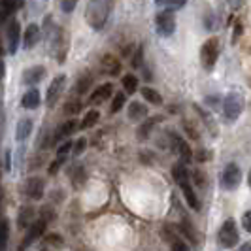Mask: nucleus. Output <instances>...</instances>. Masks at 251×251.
Listing matches in <instances>:
<instances>
[{
	"label": "nucleus",
	"instance_id": "obj_10",
	"mask_svg": "<svg viewBox=\"0 0 251 251\" xmlns=\"http://www.w3.org/2000/svg\"><path fill=\"white\" fill-rule=\"evenodd\" d=\"M46 226H48V221L46 219H34L30 226H28V230H26V236H25V242H23V246H28V244H32V242H36L40 236H44V232H46Z\"/></svg>",
	"mask_w": 251,
	"mask_h": 251
},
{
	"label": "nucleus",
	"instance_id": "obj_51",
	"mask_svg": "<svg viewBox=\"0 0 251 251\" xmlns=\"http://www.w3.org/2000/svg\"><path fill=\"white\" fill-rule=\"evenodd\" d=\"M4 55V48H2V44H0V57Z\"/></svg>",
	"mask_w": 251,
	"mask_h": 251
},
{
	"label": "nucleus",
	"instance_id": "obj_24",
	"mask_svg": "<svg viewBox=\"0 0 251 251\" xmlns=\"http://www.w3.org/2000/svg\"><path fill=\"white\" fill-rule=\"evenodd\" d=\"M121 85H123V89H125L126 95H134V93L138 91V77H136V75H132V74L123 75Z\"/></svg>",
	"mask_w": 251,
	"mask_h": 251
},
{
	"label": "nucleus",
	"instance_id": "obj_45",
	"mask_svg": "<svg viewBox=\"0 0 251 251\" xmlns=\"http://www.w3.org/2000/svg\"><path fill=\"white\" fill-rule=\"evenodd\" d=\"M240 36H242V23H236L234 32H232V44H238Z\"/></svg>",
	"mask_w": 251,
	"mask_h": 251
},
{
	"label": "nucleus",
	"instance_id": "obj_19",
	"mask_svg": "<svg viewBox=\"0 0 251 251\" xmlns=\"http://www.w3.org/2000/svg\"><path fill=\"white\" fill-rule=\"evenodd\" d=\"M163 121V117L159 115V117H151V119H146L142 125L138 126V132H136V136H138V140H148L151 134V130L155 128V125L157 123H161Z\"/></svg>",
	"mask_w": 251,
	"mask_h": 251
},
{
	"label": "nucleus",
	"instance_id": "obj_14",
	"mask_svg": "<svg viewBox=\"0 0 251 251\" xmlns=\"http://www.w3.org/2000/svg\"><path fill=\"white\" fill-rule=\"evenodd\" d=\"M46 75V68L44 66H30L23 72V83L26 85H34V83H40Z\"/></svg>",
	"mask_w": 251,
	"mask_h": 251
},
{
	"label": "nucleus",
	"instance_id": "obj_26",
	"mask_svg": "<svg viewBox=\"0 0 251 251\" xmlns=\"http://www.w3.org/2000/svg\"><path fill=\"white\" fill-rule=\"evenodd\" d=\"M176 150H177V153H179V157H181V164H189L193 161V151H191L187 142H183V140L179 138Z\"/></svg>",
	"mask_w": 251,
	"mask_h": 251
},
{
	"label": "nucleus",
	"instance_id": "obj_30",
	"mask_svg": "<svg viewBox=\"0 0 251 251\" xmlns=\"http://www.w3.org/2000/svg\"><path fill=\"white\" fill-rule=\"evenodd\" d=\"M125 102H126V95H125V93H117V95H113L112 106H110V113L121 112V108L125 106Z\"/></svg>",
	"mask_w": 251,
	"mask_h": 251
},
{
	"label": "nucleus",
	"instance_id": "obj_36",
	"mask_svg": "<svg viewBox=\"0 0 251 251\" xmlns=\"http://www.w3.org/2000/svg\"><path fill=\"white\" fill-rule=\"evenodd\" d=\"M85 148H87V138H83V136H81V138H77L74 142V146H72V153H74L75 157H79V155L85 151Z\"/></svg>",
	"mask_w": 251,
	"mask_h": 251
},
{
	"label": "nucleus",
	"instance_id": "obj_28",
	"mask_svg": "<svg viewBox=\"0 0 251 251\" xmlns=\"http://www.w3.org/2000/svg\"><path fill=\"white\" fill-rule=\"evenodd\" d=\"M81 108H83V104L81 100H77V99H70V100L64 104V113L66 115H77V113L81 112Z\"/></svg>",
	"mask_w": 251,
	"mask_h": 251
},
{
	"label": "nucleus",
	"instance_id": "obj_48",
	"mask_svg": "<svg viewBox=\"0 0 251 251\" xmlns=\"http://www.w3.org/2000/svg\"><path fill=\"white\" fill-rule=\"evenodd\" d=\"M195 181H197V185H204V183H206V179H204V174H201L199 170L195 172Z\"/></svg>",
	"mask_w": 251,
	"mask_h": 251
},
{
	"label": "nucleus",
	"instance_id": "obj_15",
	"mask_svg": "<svg viewBox=\"0 0 251 251\" xmlns=\"http://www.w3.org/2000/svg\"><path fill=\"white\" fill-rule=\"evenodd\" d=\"M126 113H128V119H130V121L138 123V121L148 117V106H144L142 102H130V104H128V112Z\"/></svg>",
	"mask_w": 251,
	"mask_h": 251
},
{
	"label": "nucleus",
	"instance_id": "obj_33",
	"mask_svg": "<svg viewBox=\"0 0 251 251\" xmlns=\"http://www.w3.org/2000/svg\"><path fill=\"white\" fill-rule=\"evenodd\" d=\"M72 146H74V142H70V140L63 142V144L59 146V150H57V159H63V161H66L68 153L72 151Z\"/></svg>",
	"mask_w": 251,
	"mask_h": 251
},
{
	"label": "nucleus",
	"instance_id": "obj_29",
	"mask_svg": "<svg viewBox=\"0 0 251 251\" xmlns=\"http://www.w3.org/2000/svg\"><path fill=\"white\" fill-rule=\"evenodd\" d=\"M10 236V223L6 219H0V251H4Z\"/></svg>",
	"mask_w": 251,
	"mask_h": 251
},
{
	"label": "nucleus",
	"instance_id": "obj_46",
	"mask_svg": "<svg viewBox=\"0 0 251 251\" xmlns=\"http://www.w3.org/2000/svg\"><path fill=\"white\" fill-rule=\"evenodd\" d=\"M172 251H189V248H187V244H183L181 240H177V242L172 244Z\"/></svg>",
	"mask_w": 251,
	"mask_h": 251
},
{
	"label": "nucleus",
	"instance_id": "obj_17",
	"mask_svg": "<svg viewBox=\"0 0 251 251\" xmlns=\"http://www.w3.org/2000/svg\"><path fill=\"white\" fill-rule=\"evenodd\" d=\"M23 0H0V23H4L8 17H12V13L19 8Z\"/></svg>",
	"mask_w": 251,
	"mask_h": 251
},
{
	"label": "nucleus",
	"instance_id": "obj_25",
	"mask_svg": "<svg viewBox=\"0 0 251 251\" xmlns=\"http://www.w3.org/2000/svg\"><path fill=\"white\" fill-rule=\"evenodd\" d=\"M142 97L146 99L148 102H151V104H155V106H161L163 104V97H161V93L159 91H155V89L151 87H142Z\"/></svg>",
	"mask_w": 251,
	"mask_h": 251
},
{
	"label": "nucleus",
	"instance_id": "obj_43",
	"mask_svg": "<svg viewBox=\"0 0 251 251\" xmlns=\"http://www.w3.org/2000/svg\"><path fill=\"white\" fill-rule=\"evenodd\" d=\"M195 159L199 161V163H206L208 159H210V151L206 150H199L197 153H195Z\"/></svg>",
	"mask_w": 251,
	"mask_h": 251
},
{
	"label": "nucleus",
	"instance_id": "obj_42",
	"mask_svg": "<svg viewBox=\"0 0 251 251\" xmlns=\"http://www.w3.org/2000/svg\"><path fill=\"white\" fill-rule=\"evenodd\" d=\"M163 232H164V240H168V242H177V238H176V234H174V228H170V226L166 225L163 228Z\"/></svg>",
	"mask_w": 251,
	"mask_h": 251
},
{
	"label": "nucleus",
	"instance_id": "obj_5",
	"mask_svg": "<svg viewBox=\"0 0 251 251\" xmlns=\"http://www.w3.org/2000/svg\"><path fill=\"white\" fill-rule=\"evenodd\" d=\"M240 181H242V170H240V166L234 163H228L225 166V170H223V176H221L223 187L232 191V189L238 187Z\"/></svg>",
	"mask_w": 251,
	"mask_h": 251
},
{
	"label": "nucleus",
	"instance_id": "obj_37",
	"mask_svg": "<svg viewBox=\"0 0 251 251\" xmlns=\"http://www.w3.org/2000/svg\"><path fill=\"white\" fill-rule=\"evenodd\" d=\"M77 6V0H61V10L64 13H72Z\"/></svg>",
	"mask_w": 251,
	"mask_h": 251
},
{
	"label": "nucleus",
	"instance_id": "obj_11",
	"mask_svg": "<svg viewBox=\"0 0 251 251\" xmlns=\"http://www.w3.org/2000/svg\"><path fill=\"white\" fill-rule=\"evenodd\" d=\"M100 68H102V72H104L106 75H112V77H115V75L121 74V61H119L115 55L108 53V55H104V57H102Z\"/></svg>",
	"mask_w": 251,
	"mask_h": 251
},
{
	"label": "nucleus",
	"instance_id": "obj_41",
	"mask_svg": "<svg viewBox=\"0 0 251 251\" xmlns=\"http://www.w3.org/2000/svg\"><path fill=\"white\" fill-rule=\"evenodd\" d=\"M46 242H48V244H53V246H61V244H63V238H61L57 232H51V234L46 236Z\"/></svg>",
	"mask_w": 251,
	"mask_h": 251
},
{
	"label": "nucleus",
	"instance_id": "obj_7",
	"mask_svg": "<svg viewBox=\"0 0 251 251\" xmlns=\"http://www.w3.org/2000/svg\"><path fill=\"white\" fill-rule=\"evenodd\" d=\"M6 40H8V53L15 55L19 48V40H21V25L17 19H12L6 26Z\"/></svg>",
	"mask_w": 251,
	"mask_h": 251
},
{
	"label": "nucleus",
	"instance_id": "obj_39",
	"mask_svg": "<svg viewBox=\"0 0 251 251\" xmlns=\"http://www.w3.org/2000/svg\"><path fill=\"white\" fill-rule=\"evenodd\" d=\"M185 4H187V0H168V2H166L168 12H172V10H179V8H183Z\"/></svg>",
	"mask_w": 251,
	"mask_h": 251
},
{
	"label": "nucleus",
	"instance_id": "obj_13",
	"mask_svg": "<svg viewBox=\"0 0 251 251\" xmlns=\"http://www.w3.org/2000/svg\"><path fill=\"white\" fill-rule=\"evenodd\" d=\"M42 40V32H40V26L36 23H30V25L26 26L25 34H23V46H25V50H30V48H34L38 42Z\"/></svg>",
	"mask_w": 251,
	"mask_h": 251
},
{
	"label": "nucleus",
	"instance_id": "obj_16",
	"mask_svg": "<svg viewBox=\"0 0 251 251\" xmlns=\"http://www.w3.org/2000/svg\"><path fill=\"white\" fill-rule=\"evenodd\" d=\"M40 102H42V97H40V91L38 89L26 91L25 95H23V99H21V104H23V108H26V110H36L38 106H40Z\"/></svg>",
	"mask_w": 251,
	"mask_h": 251
},
{
	"label": "nucleus",
	"instance_id": "obj_18",
	"mask_svg": "<svg viewBox=\"0 0 251 251\" xmlns=\"http://www.w3.org/2000/svg\"><path fill=\"white\" fill-rule=\"evenodd\" d=\"M179 187H181V191H183V197H185V201H187V204L193 208V210H201V202H199V197H197V193L193 191V187L189 185V181H181L179 183Z\"/></svg>",
	"mask_w": 251,
	"mask_h": 251
},
{
	"label": "nucleus",
	"instance_id": "obj_23",
	"mask_svg": "<svg viewBox=\"0 0 251 251\" xmlns=\"http://www.w3.org/2000/svg\"><path fill=\"white\" fill-rule=\"evenodd\" d=\"M99 119H100V112H99V110H89V112L83 115V119H81V123H79V128H91V126H95L99 123Z\"/></svg>",
	"mask_w": 251,
	"mask_h": 251
},
{
	"label": "nucleus",
	"instance_id": "obj_3",
	"mask_svg": "<svg viewBox=\"0 0 251 251\" xmlns=\"http://www.w3.org/2000/svg\"><path fill=\"white\" fill-rule=\"evenodd\" d=\"M244 112V97L240 93H228L223 100V113L226 121H236Z\"/></svg>",
	"mask_w": 251,
	"mask_h": 251
},
{
	"label": "nucleus",
	"instance_id": "obj_52",
	"mask_svg": "<svg viewBox=\"0 0 251 251\" xmlns=\"http://www.w3.org/2000/svg\"><path fill=\"white\" fill-rule=\"evenodd\" d=\"M248 181H250V185H251V170H250V176H248Z\"/></svg>",
	"mask_w": 251,
	"mask_h": 251
},
{
	"label": "nucleus",
	"instance_id": "obj_44",
	"mask_svg": "<svg viewBox=\"0 0 251 251\" xmlns=\"http://www.w3.org/2000/svg\"><path fill=\"white\" fill-rule=\"evenodd\" d=\"M242 225H244V228H246L248 232H251V210H250V212H246V214H244V219H242Z\"/></svg>",
	"mask_w": 251,
	"mask_h": 251
},
{
	"label": "nucleus",
	"instance_id": "obj_50",
	"mask_svg": "<svg viewBox=\"0 0 251 251\" xmlns=\"http://www.w3.org/2000/svg\"><path fill=\"white\" fill-rule=\"evenodd\" d=\"M166 2H168V0H155L157 6H166Z\"/></svg>",
	"mask_w": 251,
	"mask_h": 251
},
{
	"label": "nucleus",
	"instance_id": "obj_21",
	"mask_svg": "<svg viewBox=\"0 0 251 251\" xmlns=\"http://www.w3.org/2000/svg\"><path fill=\"white\" fill-rule=\"evenodd\" d=\"M77 121L75 119H68L66 123L57 128V132H55V140H63V138H68L72 132H75V128H77Z\"/></svg>",
	"mask_w": 251,
	"mask_h": 251
},
{
	"label": "nucleus",
	"instance_id": "obj_8",
	"mask_svg": "<svg viewBox=\"0 0 251 251\" xmlns=\"http://www.w3.org/2000/svg\"><path fill=\"white\" fill-rule=\"evenodd\" d=\"M219 242L225 246V248H232L236 246L238 242V230H236V225H234V219H226L221 230H219Z\"/></svg>",
	"mask_w": 251,
	"mask_h": 251
},
{
	"label": "nucleus",
	"instance_id": "obj_32",
	"mask_svg": "<svg viewBox=\"0 0 251 251\" xmlns=\"http://www.w3.org/2000/svg\"><path fill=\"white\" fill-rule=\"evenodd\" d=\"M172 176L176 179L177 183H181V181H187V168H185V164H176L174 168H172Z\"/></svg>",
	"mask_w": 251,
	"mask_h": 251
},
{
	"label": "nucleus",
	"instance_id": "obj_1",
	"mask_svg": "<svg viewBox=\"0 0 251 251\" xmlns=\"http://www.w3.org/2000/svg\"><path fill=\"white\" fill-rule=\"evenodd\" d=\"M112 6H113V0H91L87 6V23L95 30H100L104 28V25L108 23V17L112 13Z\"/></svg>",
	"mask_w": 251,
	"mask_h": 251
},
{
	"label": "nucleus",
	"instance_id": "obj_34",
	"mask_svg": "<svg viewBox=\"0 0 251 251\" xmlns=\"http://www.w3.org/2000/svg\"><path fill=\"white\" fill-rule=\"evenodd\" d=\"M130 64H132V68H134V70H138V68H142V66H144V48H142V46H140V48H136V51H134V57H132Z\"/></svg>",
	"mask_w": 251,
	"mask_h": 251
},
{
	"label": "nucleus",
	"instance_id": "obj_22",
	"mask_svg": "<svg viewBox=\"0 0 251 251\" xmlns=\"http://www.w3.org/2000/svg\"><path fill=\"white\" fill-rule=\"evenodd\" d=\"M91 85H93V75L91 74H83L77 81H75V89H74V93L75 95H87L89 93V89H91Z\"/></svg>",
	"mask_w": 251,
	"mask_h": 251
},
{
	"label": "nucleus",
	"instance_id": "obj_4",
	"mask_svg": "<svg viewBox=\"0 0 251 251\" xmlns=\"http://www.w3.org/2000/svg\"><path fill=\"white\" fill-rule=\"evenodd\" d=\"M155 30L157 34L163 38H170L174 32H176V15L168 10L157 13L155 17Z\"/></svg>",
	"mask_w": 251,
	"mask_h": 251
},
{
	"label": "nucleus",
	"instance_id": "obj_38",
	"mask_svg": "<svg viewBox=\"0 0 251 251\" xmlns=\"http://www.w3.org/2000/svg\"><path fill=\"white\" fill-rule=\"evenodd\" d=\"M183 128H185V132H187L193 140H199V132H197V128H195V125H193L191 121H183Z\"/></svg>",
	"mask_w": 251,
	"mask_h": 251
},
{
	"label": "nucleus",
	"instance_id": "obj_49",
	"mask_svg": "<svg viewBox=\"0 0 251 251\" xmlns=\"http://www.w3.org/2000/svg\"><path fill=\"white\" fill-rule=\"evenodd\" d=\"M238 251H251V244H244V246H242Z\"/></svg>",
	"mask_w": 251,
	"mask_h": 251
},
{
	"label": "nucleus",
	"instance_id": "obj_40",
	"mask_svg": "<svg viewBox=\"0 0 251 251\" xmlns=\"http://www.w3.org/2000/svg\"><path fill=\"white\" fill-rule=\"evenodd\" d=\"M63 159H55V161H53V163L50 164V168H48V172H50V176H55V174H57V172H59V168H61V166H63Z\"/></svg>",
	"mask_w": 251,
	"mask_h": 251
},
{
	"label": "nucleus",
	"instance_id": "obj_47",
	"mask_svg": "<svg viewBox=\"0 0 251 251\" xmlns=\"http://www.w3.org/2000/svg\"><path fill=\"white\" fill-rule=\"evenodd\" d=\"M4 164H6V170L12 168V151L10 150L6 151V155H4Z\"/></svg>",
	"mask_w": 251,
	"mask_h": 251
},
{
	"label": "nucleus",
	"instance_id": "obj_9",
	"mask_svg": "<svg viewBox=\"0 0 251 251\" xmlns=\"http://www.w3.org/2000/svg\"><path fill=\"white\" fill-rule=\"evenodd\" d=\"M25 193L30 201H42L44 199V193H46L44 179L40 176H30L25 183Z\"/></svg>",
	"mask_w": 251,
	"mask_h": 251
},
{
	"label": "nucleus",
	"instance_id": "obj_6",
	"mask_svg": "<svg viewBox=\"0 0 251 251\" xmlns=\"http://www.w3.org/2000/svg\"><path fill=\"white\" fill-rule=\"evenodd\" d=\"M64 85H66V75L64 74L55 75V77H53V81H51L50 87H48V93H46V104H48L50 108L57 104L59 97H61V93H63Z\"/></svg>",
	"mask_w": 251,
	"mask_h": 251
},
{
	"label": "nucleus",
	"instance_id": "obj_35",
	"mask_svg": "<svg viewBox=\"0 0 251 251\" xmlns=\"http://www.w3.org/2000/svg\"><path fill=\"white\" fill-rule=\"evenodd\" d=\"M85 179H87V174H85V170L81 168V166H77L74 170V176H72V183H74L75 187H79L81 183H85Z\"/></svg>",
	"mask_w": 251,
	"mask_h": 251
},
{
	"label": "nucleus",
	"instance_id": "obj_27",
	"mask_svg": "<svg viewBox=\"0 0 251 251\" xmlns=\"http://www.w3.org/2000/svg\"><path fill=\"white\" fill-rule=\"evenodd\" d=\"M32 219H34V208H32V206H23V208L19 210V217H17L19 226L30 225V221H32Z\"/></svg>",
	"mask_w": 251,
	"mask_h": 251
},
{
	"label": "nucleus",
	"instance_id": "obj_31",
	"mask_svg": "<svg viewBox=\"0 0 251 251\" xmlns=\"http://www.w3.org/2000/svg\"><path fill=\"white\" fill-rule=\"evenodd\" d=\"M179 230H181V234H185L193 244H197V230L193 228V225L189 223V221H181V225H179Z\"/></svg>",
	"mask_w": 251,
	"mask_h": 251
},
{
	"label": "nucleus",
	"instance_id": "obj_12",
	"mask_svg": "<svg viewBox=\"0 0 251 251\" xmlns=\"http://www.w3.org/2000/svg\"><path fill=\"white\" fill-rule=\"evenodd\" d=\"M113 95V83H102L100 87H97L93 93H91V99H89V104L93 106H99L102 102H106L110 97Z\"/></svg>",
	"mask_w": 251,
	"mask_h": 251
},
{
	"label": "nucleus",
	"instance_id": "obj_2",
	"mask_svg": "<svg viewBox=\"0 0 251 251\" xmlns=\"http://www.w3.org/2000/svg\"><path fill=\"white\" fill-rule=\"evenodd\" d=\"M219 59V40L217 36L208 38L201 48V64L206 72H212L214 70L215 63Z\"/></svg>",
	"mask_w": 251,
	"mask_h": 251
},
{
	"label": "nucleus",
	"instance_id": "obj_20",
	"mask_svg": "<svg viewBox=\"0 0 251 251\" xmlns=\"http://www.w3.org/2000/svg\"><path fill=\"white\" fill-rule=\"evenodd\" d=\"M32 132V121L30 119H21L17 123V128H15V140L17 142H25Z\"/></svg>",
	"mask_w": 251,
	"mask_h": 251
}]
</instances>
